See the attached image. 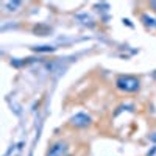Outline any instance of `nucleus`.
I'll use <instances>...</instances> for the list:
<instances>
[{
	"instance_id": "obj_1",
	"label": "nucleus",
	"mask_w": 156,
	"mask_h": 156,
	"mask_svg": "<svg viewBox=\"0 0 156 156\" xmlns=\"http://www.w3.org/2000/svg\"><path fill=\"white\" fill-rule=\"evenodd\" d=\"M115 86L119 87L120 90H125V92H136L139 89L140 83L136 76H129V75H122L117 78Z\"/></svg>"
},
{
	"instance_id": "obj_2",
	"label": "nucleus",
	"mask_w": 156,
	"mask_h": 156,
	"mask_svg": "<svg viewBox=\"0 0 156 156\" xmlns=\"http://www.w3.org/2000/svg\"><path fill=\"white\" fill-rule=\"evenodd\" d=\"M90 122H92V119L86 112H76L75 115L70 117V125L76 128H86L87 125H90Z\"/></svg>"
},
{
	"instance_id": "obj_3",
	"label": "nucleus",
	"mask_w": 156,
	"mask_h": 156,
	"mask_svg": "<svg viewBox=\"0 0 156 156\" xmlns=\"http://www.w3.org/2000/svg\"><path fill=\"white\" fill-rule=\"evenodd\" d=\"M47 156H67V144L66 142H55L47 151Z\"/></svg>"
},
{
	"instance_id": "obj_4",
	"label": "nucleus",
	"mask_w": 156,
	"mask_h": 156,
	"mask_svg": "<svg viewBox=\"0 0 156 156\" xmlns=\"http://www.w3.org/2000/svg\"><path fill=\"white\" fill-rule=\"evenodd\" d=\"M142 20H145V23H147V25L156 27V20H154V19H151V17H148V16H142Z\"/></svg>"
},
{
	"instance_id": "obj_5",
	"label": "nucleus",
	"mask_w": 156,
	"mask_h": 156,
	"mask_svg": "<svg viewBox=\"0 0 156 156\" xmlns=\"http://www.w3.org/2000/svg\"><path fill=\"white\" fill-rule=\"evenodd\" d=\"M150 6H151V8L156 11V2H151V3H150Z\"/></svg>"
},
{
	"instance_id": "obj_6",
	"label": "nucleus",
	"mask_w": 156,
	"mask_h": 156,
	"mask_svg": "<svg viewBox=\"0 0 156 156\" xmlns=\"http://www.w3.org/2000/svg\"><path fill=\"white\" fill-rule=\"evenodd\" d=\"M67 156H70V154H67Z\"/></svg>"
}]
</instances>
